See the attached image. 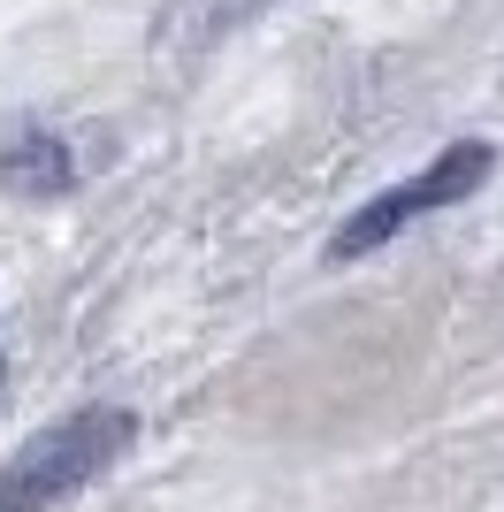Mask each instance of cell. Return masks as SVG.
Segmentation results:
<instances>
[{"instance_id": "6da1fadb", "label": "cell", "mask_w": 504, "mask_h": 512, "mask_svg": "<svg viewBox=\"0 0 504 512\" xmlns=\"http://www.w3.org/2000/svg\"><path fill=\"white\" fill-rule=\"evenodd\" d=\"M138 436V413L123 406H77L54 428H39L31 444L0 467V512H54L62 497H77L84 482H100Z\"/></svg>"}, {"instance_id": "7a4b0ae2", "label": "cell", "mask_w": 504, "mask_h": 512, "mask_svg": "<svg viewBox=\"0 0 504 512\" xmlns=\"http://www.w3.org/2000/svg\"><path fill=\"white\" fill-rule=\"evenodd\" d=\"M489 169H497V146H489V138H459V146H443L436 161L413 176V184H390V192L367 199V207H359L352 222L329 237V260H367V253H382V245H390L405 222L474 199V192L489 184Z\"/></svg>"}, {"instance_id": "3957f363", "label": "cell", "mask_w": 504, "mask_h": 512, "mask_svg": "<svg viewBox=\"0 0 504 512\" xmlns=\"http://www.w3.org/2000/svg\"><path fill=\"white\" fill-rule=\"evenodd\" d=\"M77 153L62 130H16L0 146V192L8 199H69L77 192Z\"/></svg>"}, {"instance_id": "277c9868", "label": "cell", "mask_w": 504, "mask_h": 512, "mask_svg": "<svg viewBox=\"0 0 504 512\" xmlns=\"http://www.w3.org/2000/svg\"><path fill=\"white\" fill-rule=\"evenodd\" d=\"M0 383H8V367H0Z\"/></svg>"}]
</instances>
